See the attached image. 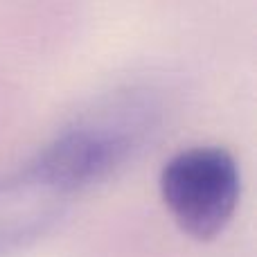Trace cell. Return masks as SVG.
<instances>
[{"instance_id":"cell-1","label":"cell","mask_w":257,"mask_h":257,"mask_svg":"<svg viewBox=\"0 0 257 257\" xmlns=\"http://www.w3.org/2000/svg\"><path fill=\"white\" fill-rule=\"evenodd\" d=\"M154 126V106L138 95H122L63 126L34 163L75 194L111 176L133 158Z\"/></svg>"},{"instance_id":"cell-2","label":"cell","mask_w":257,"mask_h":257,"mask_svg":"<svg viewBox=\"0 0 257 257\" xmlns=\"http://www.w3.org/2000/svg\"><path fill=\"white\" fill-rule=\"evenodd\" d=\"M160 194L183 230L210 239L226 228L235 212L239 169L223 147H190L165 163Z\"/></svg>"},{"instance_id":"cell-3","label":"cell","mask_w":257,"mask_h":257,"mask_svg":"<svg viewBox=\"0 0 257 257\" xmlns=\"http://www.w3.org/2000/svg\"><path fill=\"white\" fill-rule=\"evenodd\" d=\"M70 196L34 160L0 174V255L48 235L66 214Z\"/></svg>"}]
</instances>
